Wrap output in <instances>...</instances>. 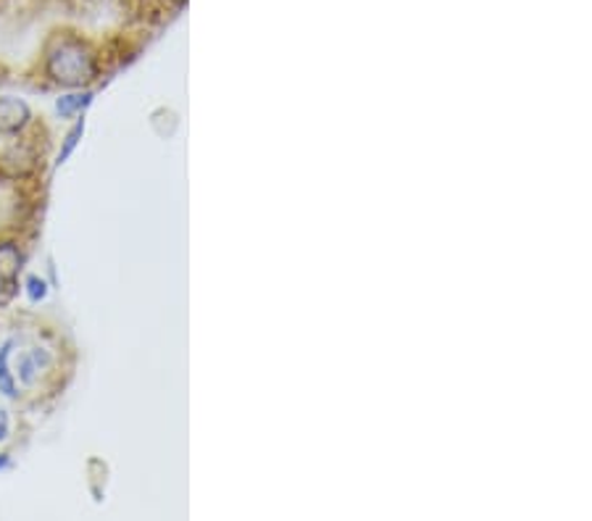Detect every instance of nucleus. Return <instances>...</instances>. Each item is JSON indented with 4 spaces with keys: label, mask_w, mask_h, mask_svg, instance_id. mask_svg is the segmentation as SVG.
Segmentation results:
<instances>
[{
    "label": "nucleus",
    "mask_w": 592,
    "mask_h": 521,
    "mask_svg": "<svg viewBox=\"0 0 592 521\" xmlns=\"http://www.w3.org/2000/svg\"><path fill=\"white\" fill-rule=\"evenodd\" d=\"M6 288H9V284L0 282V303H3V298H6Z\"/></svg>",
    "instance_id": "11"
},
{
    "label": "nucleus",
    "mask_w": 592,
    "mask_h": 521,
    "mask_svg": "<svg viewBox=\"0 0 592 521\" xmlns=\"http://www.w3.org/2000/svg\"><path fill=\"white\" fill-rule=\"evenodd\" d=\"M92 103V92L90 90H80V92H69L56 101V111H59L61 119H77L80 113L88 109Z\"/></svg>",
    "instance_id": "6"
},
{
    "label": "nucleus",
    "mask_w": 592,
    "mask_h": 521,
    "mask_svg": "<svg viewBox=\"0 0 592 521\" xmlns=\"http://www.w3.org/2000/svg\"><path fill=\"white\" fill-rule=\"evenodd\" d=\"M21 263H24V256H21L17 242H0V282L11 284L17 280Z\"/></svg>",
    "instance_id": "5"
},
{
    "label": "nucleus",
    "mask_w": 592,
    "mask_h": 521,
    "mask_svg": "<svg viewBox=\"0 0 592 521\" xmlns=\"http://www.w3.org/2000/svg\"><path fill=\"white\" fill-rule=\"evenodd\" d=\"M9 467H11L9 455H6V453H0V469H9Z\"/></svg>",
    "instance_id": "10"
},
{
    "label": "nucleus",
    "mask_w": 592,
    "mask_h": 521,
    "mask_svg": "<svg viewBox=\"0 0 592 521\" xmlns=\"http://www.w3.org/2000/svg\"><path fill=\"white\" fill-rule=\"evenodd\" d=\"M27 295H30L32 303L46 301V295H48L46 280H40V277H30V280H27Z\"/></svg>",
    "instance_id": "8"
},
{
    "label": "nucleus",
    "mask_w": 592,
    "mask_h": 521,
    "mask_svg": "<svg viewBox=\"0 0 592 521\" xmlns=\"http://www.w3.org/2000/svg\"><path fill=\"white\" fill-rule=\"evenodd\" d=\"M48 367H51V353H48L46 348H30V351L19 355L13 374H17V382L32 384Z\"/></svg>",
    "instance_id": "3"
},
{
    "label": "nucleus",
    "mask_w": 592,
    "mask_h": 521,
    "mask_svg": "<svg viewBox=\"0 0 592 521\" xmlns=\"http://www.w3.org/2000/svg\"><path fill=\"white\" fill-rule=\"evenodd\" d=\"M82 130H84V124H82V121H77L74 130H71V132L67 134V142H63V148H61V153H59V163L67 161L69 156H71V151H74V148H77V140L82 138Z\"/></svg>",
    "instance_id": "7"
},
{
    "label": "nucleus",
    "mask_w": 592,
    "mask_h": 521,
    "mask_svg": "<svg viewBox=\"0 0 592 521\" xmlns=\"http://www.w3.org/2000/svg\"><path fill=\"white\" fill-rule=\"evenodd\" d=\"M9 434H11V417L9 411L0 409V442L9 440Z\"/></svg>",
    "instance_id": "9"
},
{
    "label": "nucleus",
    "mask_w": 592,
    "mask_h": 521,
    "mask_svg": "<svg viewBox=\"0 0 592 521\" xmlns=\"http://www.w3.org/2000/svg\"><path fill=\"white\" fill-rule=\"evenodd\" d=\"M13 348H17V340H6L3 345H0V395H6V398L19 395L17 374L11 371Z\"/></svg>",
    "instance_id": "4"
},
{
    "label": "nucleus",
    "mask_w": 592,
    "mask_h": 521,
    "mask_svg": "<svg viewBox=\"0 0 592 521\" xmlns=\"http://www.w3.org/2000/svg\"><path fill=\"white\" fill-rule=\"evenodd\" d=\"M46 74L67 90H82L98 77V56L74 34H61L46 51Z\"/></svg>",
    "instance_id": "1"
},
{
    "label": "nucleus",
    "mask_w": 592,
    "mask_h": 521,
    "mask_svg": "<svg viewBox=\"0 0 592 521\" xmlns=\"http://www.w3.org/2000/svg\"><path fill=\"white\" fill-rule=\"evenodd\" d=\"M30 103L17 96H0V134H21L30 127Z\"/></svg>",
    "instance_id": "2"
}]
</instances>
